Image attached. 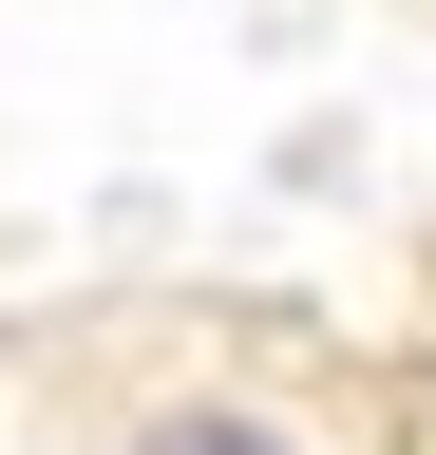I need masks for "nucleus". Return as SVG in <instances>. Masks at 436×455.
Wrapping results in <instances>:
<instances>
[{"label":"nucleus","instance_id":"nucleus-1","mask_svg":"<svg viewBox=\"0 0 436 455\" xmlns=\"http://www.w3.org/2000/svg\"><path fill=\"white\" fill-rule=\"evenodd\" d=\"M95 455H322L266 379H152V398H115L95 418Z\"/></svg>","mask_w":436,"mask_h":455}]
</instances>
